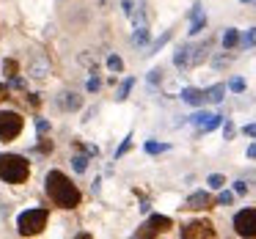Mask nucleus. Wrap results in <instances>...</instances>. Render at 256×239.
Segmentation results:
<instances>
[{
  "mask_svg": "<svg viewBox=\"0 0 256 239\" xmlns=\"http://www.w3.org/2000/svg\"><path fill=\"white\" fill-rule=\"evenodd\" d=\"M228 88H232L234 94H242V91H245V80L242 77H234L232 83H228Z\"/></svg>",
  "mask_w": 256,
  "mask_h": 239,
  "instance_id": "obj_19",
  "label": "nucleus"
},
{
  "mask_svg": "<svg viewBox=\"0 0 256 239\" xmlns=\"http://www.w3.org/2000/svg\"><path fill=\"white\" fill-rule=\"evenodd\" d=\"M210 118V113H196L193 116V124H198V127H204V121Z\"/></svg>",
  "mask_w": 256,
  "mask_h": 239,
  "instance_id": "obj_28",
  "label": "nucleus"
},
{
  "mask_svg": "<svg viewBox=\"0 0 256 239\" xmlns=\"http://www.w3.org/2000/svg\"><path fill=\"white\" fill-rule=\"evenodd\" d=\"M168 39H171V33H166V36H162V39H157V41H154V44H152V55H154V52H157V50H160V47H162V44H166V41H168Z\"/></svg>",
  "mask_w": 256,
  "mask_h": 239,
  "instance_id": "obj_25",
  "label": "nucleus"
},
{
  "mask_svg": "<svg viewBox=\"0 0 256 239\" xmlns=\"http://www.w3.org/2000/svg\"><path fill=\"white\" fill-rule=\"evenodd\" d=\"M242 132L248 135V138H256V124H248V127H245Z\"/></svg>",
  "mask_w": 256,
  "mask_h": 239,
  "instance_id": "obj_31",
  "label": "nucleus"
},
{
  "mask_svg": "<svg viewBox=\"0 0 256 239\" xmlns=\"http://www.w3.org/2000/svg\"><path fill=\"white\" fill-rule=\"evenodd\" d=\"M237 44H240V30L228 28L226 33H223V47H226V50H234Z\"/></svg>",
  "mask_w": 256,
  "mask_h": 239,
  "instance_id": "obj_11",
  "label": "nucleus"
},
{
  "mask_svg": "<svg viewBox=\"0 0 256 239\" xmlns=\"http://www.w3.org/2000/svg\"><path fill=\"white\" fill-rule=\"evenodd\" d=\"M20 132H22V116H20V113H12V110L0 113V140H3V143H12Z\"/></svg>",
  "mask_w": 256,
  "mask_h": 239,
  "instance_id": "obj_4",
  "label": "nucleus"
},
{
  "mask_svg": "<svg viewBox=\"0 0 256 239\" xmlns=\"http://www.w3.org/2000/svg\"><path fill=\"white\" fill-rule=\"evenodd\" d=\"M234 201V193H226V190H223L220 195H218V204H223V206H228Z\"/></svg>",
  "mask_w": 256,
  "mask_h": 239,
  "instance_id": "obj_23",
  "label": "nucleus"
},
{
  "mask_svg": "<svg viewBox=\"0 0 256 239\" xmlns=\"http://www.w3.org/2000/svg\"><path fill=\"white\" fill-rule=\"evenodd\" d=\"M72 165H74V171H80V173H83L86 168H88V160H86V157H74V160H72Z\"/></svg>",
  "mask_w": 256,
  "mask_h": 239,
  "instance_id": "obj_20",
  "label": "nucleus"
},
{
  "mask_svg": "<svg viewBox=\"0 0 256 239\" xmlns=\"http://www.w3.org/2000/svg\"><path fill=\"white\" fill-rule=\"evenodd\" d=\"M30 173V165L20 154H0V179L8 184H22Z\"/></svg>",
  "mask_w": 256,
  "mask_h": 239,
  "instance_id": "obj_2",
  "label": "nucleus"
},
{
  "mask_svg": "<svg viewBox=\"0 0 256 239\" xmlns=\"http://www.w3.org/2000/svg\"><path fill=\"white\" fill-rule=\"evenodd\" d=\"M168 228H171V217H166V215H152L149 220L144 223V226L135 231V237H157V234H166Z\"/></svg>",
  "mask_w": 256,
  "mask_h": 239,
  "instance_id": "obj_5",
  "label": "nucleus"
},
{
  "mask_svg": "<svg viewBox=\"0 0 256 239\" xmlns=\"http://www.w3.org/2000/svg\"><path fill=\"white\" fill-rule=\"evenodd\" d=\"M88 91L94 94V91H100V77H91L88 80Z\"/></svg>",
  "mask_w": 256,
  "mask_h": 239,
  "instance_id": "obj_30",
  "label": "nucleus"
},
{
  "mask_svg": "<svg viewBox=\"0 0 256 239\" xmlns=\"http://www.w3.org/2000/svg\"><path fill=\"white\" fill-rule=\"evenodd\" d=\"M146 41H149V30H146L144 25H140V28L135 30V36H132V44H138V47H140V44H146Z\"/></svg>",
  "mask_w": 256,
  "mask_h": 239,
  "instance_id": "obj_16",
  "label": "nucleus"
},
{
  "mask_svg": "<svg viewBox=\"0 0 256 239\" xmlns=\"http://www.w3.org/2000/svg\"><path fill=\"white\" fill-rule=\"evenodd\" d=\"M234 231L240 237H256V209H242L234 215Z\"/></svg>",
  "mask_w": 256,
  "mask_h": 239,
  "instance_id": "obj_6",
  "label": "nucleus"
},
{
  "mask_svg": "<svg viewBox=\"0 0 256 239\" xmlns=\"http://www.w3.org/2000/svg\"><path fill=\"white\" fill-rule=\"evenodd\" d=\"M242 47H256V28L245 33V39H242Z\"/></svg>",
  "mask_w": 256,
  "mask_h": 239,
  "instance_id": "obj_21",
  "label": "nucleus"
},
{
  "mask_svg": "<svg viewBox=\"0 0 256 239\" xmlns=\"http://www.w3.org/2000/svg\"><path fill=\"white\" fill-rule=\"evenodd\" d=\"M130 146H132V135H130V138H127V140H124V143H122V146H118V151H116V157H122V154H127V151H130Z\"/></svg>",
  "mask_w": 256,
  "mask_h": 239,
  "instance_id": "obj_24",
  "label": "nucleus"
},
{
  "mask_svg": "<svg viewBox=\"0 0 256 239\" xmlns=\"http://www.w3.org/2000/svg\"><path fill=\"white\" fill-rule=\"evenodd\" d=\"M223 94H226V85H212L206 88V102H223Z\"/></svg>",
  "mask_w": 256,
  "mask_h": 239,
  "instance_id": "obj_12",
  "label": "nucleus"
},
{
  "mask_svg": "<svg viewBox=\"0 0 256 239\" xmlns=\"http://www.w3.org/2000/svg\"><path fill=\"white\" fill-rule=\"evenodd\" d=\"M182 99L188 102V105H193V107H201L206 102V91H201V88H184L182 91Z\"/></svg>",
  "mask_w": 256,
  "mask_h": 239,
  "instance_id": "obj_9",
  "label": "nucleus"
},
{
  "mask_svg": "<svg viewBox=\"0 0 256 239\" xmlns=\"http://www.w3.org/2000/svg\"><path fill=\"white\" fill-rule=\"evenodd\" d=\"M36 127H39V132H47V129H50V124L42 121V118H39V121H36Z\"/></svg>",
  "mask_w": 256,
  "mask_h": 239,
  "instance_id": "obj_33",
  "label": "nucleus"
},
{
  "mask_svg": "<svg viewBox=\"0 0 256 239\" xmlns=\"http://www.w3.org/2000/svg\"><path fill=\"white\" fill-rule=\"evenodd\" d=\"M160 74H162V72H160V69H154V72H152V74H149V83H157V80H160Z\"/></svg>",
  "mask_w": 256,
  "mask_h": 239,
  "instance_id": "obj_32",
  "label": "nucleus"
},
{
  "mask_svg": "<svg viewBox=\"0 0 256 239\" xmlns=\"http://www.w3.org/2000/svg\"><path fill=\"white\" fill-rule=\"evenodd\" d=\"M206 184H210L212 190H223V187H226V176H220V173H212V176L206 179Z\"/></svg>",
  "mask_w": 256,
  "mask_h": 239,
  "instance_id": "obj_15",
  "label": "nucleus"
},
{
  "mask_svg": "<svg viewBox=\"0 0 256 239\" xmlns=\"http://www.w3.org/2000/svg\"><path fill=\"white\" fill-rule=\"evenodd\" d=\"M182 237L184 239H212L215 237V228H212V223L206 220H196V223H188V226L182 228Z\"/></svg>",
  "mask_w": 256,
  "mask_h": 239,
  "instance_id": "obj_7",
  "label": "nucleus"
},
{
  "mask_svg": "<svg viewBox=\"0 0 256 239\" xmlns=\"http://www.w3.org/2000/svg\"><path fill=\"white\" fill-rule=\"evenodd\" d=\"M242 3H250V0H242Z\"/></svg>",
  "mask_w": 256,
  "mask_h": 239,
  "instance_id": "obj_37",
  "label": "nucleus"
},
{
  "mask_svg": "<svg viewBox=\"0 0 256 239\" xmlns=\"http://www.w3.org/2000/svg\"><path fill=\"white\" fill-rule=\"evenodd\" d=\"M248 157H250V160H256V143L248 146Z\"/></svg>",
  "mask_w": 256,
  "mask_h": 239,
  "instance_id": "obj_35",
  "label": "nucleus"
},
{
  "mask_svg": "<svg viewBox=\"0 0 256 239\" xmlns=\"http://www.w3.org/2000/svg\"><path fill=\"white\" fill-rule=\"evenodd\" d=\"M47 195L56 201L64 209H74L80 204V190L74 187V182L69 176H64L61 171H50L47 173Z\"/></svg>",
  "mask_w": 256,
  "mask_h": 239,
  "instance_id": "obj_1",
  "label": "nucleus"
},
{
  "mask_svg": "<svg viewBox=\"0 0 256 239\" xmlns=\"http://www.w3.org/2000/svg\"><path fill=\"white\" fill-rule=\"evenodd\" d=\"M168 149H171L168 143H154V140L146 143V154H162V151H168Z\"/></svg>",
  "mask_w": 256,
  "mask_h": 239,
  "instance_id": "obj_14",
  "label": "nucleus"
},
{
  "mask_svg": "<svg viewBox=\"0 0 256 239\" xmlns=\"http://www.w3.org/2000/svg\"><path fill=\"white\" fill-rule=\"evenodd\" d=\"M108 69H110V72H122V69H124L122 58H118V55H110V58H108Z\"/></svg>",
  "mask_w": 256,
  "mask_h": 239,
  "instance_id": "obj_18",
  "label": "nucleus"
},
{
  "mask_svg": "<svg viewBox=\"0 0 256 239\" xmlns=\"http://www.w3.org/2000/svg\"><path fill=\"white\" fill-rule=\"evenodd\" d=\"M223 124V116H210L204 121V127H201V132H212V129H218Z\"/></svg>",
  "mask_w": 256,
  "mask_h": 239,
  "instance_id": "obj_13",
  "label": "nucleus"
},
{
  "mask_svg": "<svg viewBox=\"0 0 256 239\" xmlns=\"http://www.w3.org/2000/svg\"><path fill=\"white\" fill-rule=\"evenodd\" d=\"M44 226H47V209H28L17 220V228L22 237H36V234L44 231Z\"/></svg>",
  "mask_w": 256,
  "mask_h": 239,
  "instance_id": "obj_3",
  "label": "nucleus"
},
{
  "mask_svg": "<svg viewBox=\"0 0 256 239\" xmlns=\"http://www.w3.org/2000/svg\"><path fill=\"white\" fill-rule=\"evenodd\" d=\"M132 85H135V80L130 77V80H124L122 83V88H118V94H116V99H127V94L132 91Z\"/></svg>",
  "mask_w": 256,
  "mask_h": 239,
  "instance_id": "obj_17",
  "label": "nucleus"
},
{
  "mask_svg": "<svg viewBox=\"0 0 256 239\" xmlns=\"http://www.w3.org/2000/svg\"><path fill=\"white\" fill-rule=\"evenodd\" d=\"M234 132H237V129H234V124H232V121H226V127H223V135H226V140H232V138H234Z\"/></svg>",
  "mask_w": 256,
  "mask_h": 239,
  "instance_id": "obj_26",
  "label": "nucleus"
},
{
  "mask_svg": "<svg viewBox=\"0 0 256 239\" xmlns=\"http://www.w3.org/2000/svg\"><path fill=\"white\" fill-rule=\"evenodd\" d=\"M234 193H237V195H245V193H248V184H245V179H237V182H234Z\"/></svg>",
  "mask_w": 256,
  "mask_h": 239,
  "instance_id": "obj_22",
  "label": "nucleus"
},
{
  "mask_svg": "<svg viewBox=\"0 0 256 239\" xmlns=\"http://www.w3.org/2000/svg\"><path fill=\"white\" fill-rule=\"evenodd\" d=\"M3 99H8V88H6V85H0V102H3Z\"/></svg>",
  "mask_w": 256,
  "mask_h": 239,
  "instance_id": "obj_34",
  "label": "nucleus"
},
{
  "mask_svg": "<svg viewBox=\"0 0 256 239\" xmlns=\"http://www.w3.org/2000/svg\"><path fill=\"white\" fill-rule=\"evenodd\" d=\"M212 206V195L204 193V190H198V193H193L188 198V204H184V209H210Z\"/></svg>",
  "mask_w": 256,
  "mask_h": 239,
  "instance_id": "obj_8",
  "label": "nucleus"
},
{
  "mask_svg": "<svg viewBox=\"0 0 256 239\" xmlns=\"http://www.w3.org/2000/svg\"><path fill=\"white\" fill-rule=\"evenodd\" d=\"M124 6V14H135V0H122Z\"/></svg>",
  "mask_w": 256,
  "mask_h": 239,
  "instance_id": "obj_27",
  "label": "nucleus"
},
{
  "mask_svg": "<svg viewBox=\"0 0 256 239\" xmlns=\"http://www.w3.org/2000/svg\"><path fill=\"white\" fill-rule=\"evenodd\" d=\"M6 74L8 77H17V63L14 61H6Z\"/></svg>",
  "mask_w": 256,
  "mask_h": 239,
  "instance_id": "obj_29",
  "label": "nucleus"
},
{
  "mask_svg": "<svg viewBox=\"0 0 256 239\" xmlns=\"http://www.w3.org/2000/svg\"><path fill=\"white\" fill-rule=\"evenodd\" d=\"M206 28V17H204V11H201V6H196L193 8V25H190V33H201V30Z\"/></svg>",
  "mask_w": 256,
  "mask_h": 239,
  "instance_id": "obj_10",
  "label": "nucleus"
},
{
  "mask_svg": "<svg viewBox=\"0 0 256 239\" xmlns=\"http://www.w3.org/2000/svg\"><path fill=\"white\" fill-rule=\"evenodd\" d=\"M242 179H248V182H256V171H248V173H245Z\"/></svg>",
  "mask_w": 256,
  "mask_h": 239,
  "instance_id": "obj_36",
  "label": "nucleus"
}]
</instances>
